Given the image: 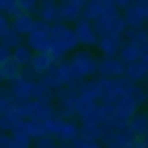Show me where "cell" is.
<instances>
[{"label":"cell","mask_w":148,"mask_h":148,"mask_svg":"<svg viewBox=\"0 0 148 148\" xmlns=\"http://www.w3.org/2000/svg\"><path fill=\"white\" fill-rule=\"evenodd\" d=\"M60 148H71V145H69V143H60Z\"/></svg>","instance_id":"30"},{"label":"cell","mask_w":148,"mask_h":148,"mask_svg":"<svg viewBox=\"0 0 148 148\" xmlns=\"http://www.w3.org/2000/svg\"><path fill=\"white\" fill-rule=\"evenodd\" d=\"M143 49H145V47H137V44H132V41H123V47H121V52H118V58L123 60V66L137 63L140 55H143Z\"/></svg>","instance_id":"18"},{"label":"cell","mask_w":148,"mask_h":148,"mask_svg":"<svg viewBox=\"0 0 148 148\" xmlns=\"http://www.w3.org/2000/svg\"><path fill=\"white\" fill-rule=\"evenodd\" d=\"M44 85H47L49 90H60V88H66V85H74V82H82V79L74 74V69H71V63H69V58L66 60H60V63H55L52 69H49L44 77H38Z\"/></svg>","instance_id":"2"},{"label":"cell","mask_w":148,"mask_h":148,"mask_svg":"<svg viewBox=\"0 0 148 148\" xmlns=\"http://www.w3.org/2000/svg\"><path fill=\"white\" fill-rule=\"evenodd\" d=\"M47 30H49V25H44V22L36 19L33 27H30V33L22 38V44H25L33 55H36V52H49V36H47Z\"/></svg>","instance_id":"5"},{"label":"cell","mask_w":148,"mask_h":148,"mask_svg":"<svg viewBox=\"0 0 148 148\" xmlns=\"http://www.w3.org/2000/svg\"><path fill=\"white\" fill-rule=\"evenodd\" d=\"M145 115H148V110H145Z\"/></svg>","instance_id":"34"},{"label":"cell","mask_w":148,"mask_h":148,"mask_svg":"<svg viewBox=\"0 0 148 148\" xmlns=\"http://www.w3.org/2000/svg\"><path fill=\"white\" fill-rule=\"evenodd\" d=\"M71 3H74V5H79V8H82V5L88 3V0H71Z\"/></svg>","instance_id":"29"},{"label":"cell","mask_w":148,"mask_h":148,"mask_svg":"<svg viewBox=\"0 0 148 148\" xmlns=\"http://www.w3.org/2000/svg\"><path fill=\"white\" fill-rule=\"evenodd\" d=\"M126 132L132 134V137H148V115L143 110L134 112V115L126 121Z\"/></svg>","instance_id":"13"},{"label":"cell","mask_w":148,"mask_h":148,"mask_svg":"<svg viewBox=\"0 0 148 148\" xmlns=\"http://www.w3.org/2000/svg\"><path fill=\"white\" fill-rule=\"evenodd\" d=\"M123 60L118 58V55H101L99 58V71H96V77H104V79H121L123 77Z\"/></svg>","instance_id":"8"},{"label":"cell","mask_w":148,"mask_h":148,"mask_svg":"<svg viewBox=\"0 0 148 148\" xmlns=\"http://www.w3.org/2000/svg\"><path fill=\"white\" fill-rule=\"evenodd\" d=\"M5 30H8V16H5L3 11H0V36H3Z\"/></svg>","instance_id":"27"},{"label":"cell","mask_w":148,"mask_h":148,"mask_svg":"<svg viewBox=\"0 0 148 148\" xmlns=\"http://www.w3.org/2000/svg\"><path fill=\"white\" fill-rule=\"evenodd\" d=\"M58 14H60V22H63V25H74V22L82 19V8H79V5H74L71 0L58 3Z\"/></svg>","instance_id":"15"},{"label":"cell","mask_w":148,"mask_h":148,"mask_svg":"<svg viewBox=\"0 0 148 148\" xmlns=\"http://www.w3.org/2000/svg\"><path fill=\"white\" fill-rule=\"evenodd\" d=\"M33 22H36V16H33V14H16V16H11V19H8V30H14L16 36L25 38L27 33H30Z\"/></svg>","instance_id":"14"},{"label":"cell","mask_w":148,"mask_h":148,"mask_svg":"<svg viewBox=\"0 0 148 148\" xmlns=\"http://www.w3.org/2000/svg\"><path fill=\"white\" fill-rule=\"evenodd\" d=\"M33 148H60V143L52 137V134H44V137L33 140Z\"/></svg>","instance_id":"23"},{"label":"cell","mask_w":148,"mask_h":148,"mask_svg":"<svg viewBox=\"0 0 148 148\" xmlns=\"http://www.w3.org/2000/svg\"><path fill=\"white\" fill-rule=\"evenodd\" d=\"M49 3H63V0H49Z\"/></svg>","instance_id":"32"},{"label":"cell","mask_w":148,"mask_h":148,"mask_svg":"<svg viewBox=\"0 0 148 148\" xmlns=\"http://www.w3.org/2000/svg\"><path fill=\"white\" fill-rule=\"evenodd\" d=\"M123 41H132L137 47H148V25L145 27H126L123 30Z\"/></svg>","instance_id":"19"},{"label":"cell","mask_w":148,"mask_h":148,"mask_svg":"<svg viewBox=\"0 0 148 148\" xmlns=\"http://www.w3.org/2000/svg\"><path fill=\"white\" fill-rule=\"evenodd\" d=\"M11 104H14V99L8 93V85H0V112H5Z\"/></svg>","instance_id":"24"},{"label":"cell","mask_w":148,"mask_h":148,"mask_svg":"<svg viewBox=\"0 0 148 148\" xmlns=\"http://www.w3.org/2000/svg\"><path fill=\"white\" fill-rule=\"evenodd\" d=\"M38 5V0H16V8H19V14H33Z\"/></svg>","instance_id":"26"},{"label":"cell","mask_w":148,"mask_h":148,"mask_svg":"<svg viewBox=\"0 0 148 148\" xmlns=\"http://www.w3.org/2000/svg\"><path fill=\"white\" fill-rule=\"evenodd\" d=\"M93 27H96V36H123L126 22H123V16H121L118 8H110L104 16H99V19L93 22Z\"/></svg>","instance_id":"4"},{"label":"cell","mask_w":148,"mask_h":148,"mask_svg":"<svg viewBox=\"0 0 148 148\" xmlns=\"http://www.w3.org/2000/svg\"><path fill=\"white\" fill-rule=\"evenodd\" d=\"M123 79H126V82H134V85H145L148 82V69L143 63H129L126 69H123Z\"/></svg>","instance_id":"17"},{"label":"cell","mask_w":148,"mask_h":148,"mask_svg":"<svg viewBox=\"0 0 148 148\" xmlns=\"http://www.w3.org/2000/svg\"><path fill=\"white\" fill-rule=\"evenodd\" d=\"M121 47H123V36H99V41H96L99 55H118Z\"/></svg>","instance_id":"16"},{"label":"cell","mask_w":148,"mask_h":148,"mask_svg":"<svg viewBox=\"0 0 148 148\" xmlns=\"http://www.w3.org/2000/svg\"><path fill=\"white\" fill-rule=\"evenodd\" d=\"M101 148H134V137L126 129H104Z\"/></svg>","instance_id":"10"},{"label":"cell","mask_w":148,"mask_h":148,"mask_svg":"<svg viewBox=\"0 0 148 148\" xmlns=\"http://www.w3.org/2000/svg\"><path fill=\"white\" fill-rule=\"evenodd\" d=\"M126 27H145L148 25V3L145 0H137V3H129L126 8L121 11Z\"/></svg>","instance_id":"6"},{"label":"cell","mask_w":148,"mask_h":148,"mask_svg":"<svg viewBox=\"0 0 148 148\" xmlns=\"http://www.w3.org/2000/svg\"><path fill=\"white\" fill-rule=\"evenodd\" d=\"M0 85H3V82H0Z\"/></svg>","instance_id":"35"},{"label":"cell","mask_w":148,"mask_h":148,"mask_svg":"<svg viewBox=\"0 0 148 148\" xmlns=\"http://www.w3.org/2000/svg\"><path fill=\"white\" fill-rule=\"evenodd\" d=\"M74 36H77V47H82V49H93L96 47V41H99V36H96V27H93V22H88V19H79V22H74Z\"/></svg>","instance_id":"9"},{"label":"cell","mask_w":148,"mask_h":148,"mask_svg":"<svg viewBox=\"0 0 148 148\" xmlns=\"http://www.w3.org/2000/svg\"><path fill=\"white\" fill-rule=\"evenodd\" d=\"M69 63H71L74 74H77L79 79H93L96 71H99V55H96L93 49L77 47V49L69 55Z\"/></svg>","instance_id":"3"},{"label":"cell","mask_w":148,"mask_h":148,"mask_svg":"<svg viewBox=\"0 0 148 148\" xmlns=\"http://www.w3.org/2000/svg\"><path fill=\"white\" fill-rule=\"evenodd\" d=\"M110 8H115V5H112V3H101V0H88V3L82 5V19L96 22L99 16H104Z\"/></svg>","instance_id":"12"},{"label":"cell","mask_w":148,"mask_h":148,"mask_svg":"<svg viewBox=\"0 0 148 148\" xmlns=\"http://www.w3.org/2000/svg\"><path fill=\"white\" fill-rule=\"evenodd\" d=\"M19 44H22V36H16L14 30H5L0 36V47H5V49H16Z\"/></svg>","instance_id":"22"},{"label":"cell","mask_w":148,"mask_h":148,"mask_svg":"<svg viewBox=\"0 0 148 148\" xmlns=\"http://www.w3.org/2000/svg\"><path fill=\"white\" fill-rule=\"evenodd\" d=\"M129 3H137V0H129Z\"/></svg>","instance_id":"33"},{"label":"cell","mask_w":148,"mask_h":148,"mask_svg":"<svg viewBox=\"0 0 148 148\" xmlns=\"http://www.w3.org/2000/svg\"><path fill=\"white\" fill-rule=\"evenodd\" d=\"M11 60H14L19 69H25V66H30V60H33V52L25 47V44H19L16 49H11Z\"/></svg>","instance_id":"21"},{"label":"cell","mask_w":148,"mask_h":148,"mask_svg":"<svg viewBox=\"0 0 148 148\" xmlns=\"http://www.w3.org/2000/svg\"><path fill=\"white\" fill-rule=\"evenodd\" d=\"M33 16H36L38 22H44V25H55V22H60L58 3H49V0H38V5H36V11H33Z\"/></svg>","instance_id":"11"},{"label":"cell","mask_w":148,"mask_h":148,"mask_svg":"<svg viewBox=\"0 0 148 148\" xmlns=\"http://www.w3.org/2000/svg\"><path fill=\"white\" fill-rule=\"evenodd\" d=\"M5 60H11V49H5V47H0V66H3Z\"/></svg>","instance_id":"28"},{"label":"cell","mask_w":148,"mask_h":148,"mask_svg":"<svg viewBox=\"0 0 148 148\" xmlns=\"http://www.w3.org/2000/svg\"><path fill=\"white\" fill-rule=\"evenodd\" d=\"M71 148H101L99 140H88V137H77L74 143H69Z\"/></svg>","instance_id":"25"},{"label":"cell","mask_w":148,"mask_h":148,"mask_svg":"<svg viewBox=\"0 0 148 148\" xmlns=\"http://www.w3.org/2000/svg\"><path fill=\"white\" fill-rule=\"evenodd\" d=\"M47 36H49V55H52L55 63L66 60L74 49H77V36H74V27L71 25L55 22V25H49Z\"/></svg>","instance_id":"1"},{"label":"cell","mask_w":148,"mask_h":148,"mask_svg":"<svg viewBox=\"0 0 148 148\" xmlns=\"http://www.w3.org/2000/svg\"><path fill=\"white\" fill-rule=\"evenodd\" d=\"M52 137L58 143H74L79 137V123L74 118H55V126H52Z\"/></svg>","instance_id":"7"},{"label":"cell","mask_w":148,"mask_h":148,"mask_svg":"<svg viewBox=\"0 0 148 148\" xmlns=\"http://www.w3.org/2000/svg\"><path fill=\"white\" fill-rule=\"evenodd\" d=\"M101 3H112V5H115V0H101Z\"/></svg>","instance_id":"31"},{"label":"cell","mask_w":148,"mask_h":148,"mask_svg":"<svg viewBox=\"0 0 148 148\" xmlns=\"http://www.w3.org/2000/svg\"><path fill=\"white\" fill-rule=\"evenodd\" d=\"M19 74H22V69L14 63V60H5V63L0 66V82H3V85H11Z\"/></svg>","instance_id":"20"}]
</instances>
